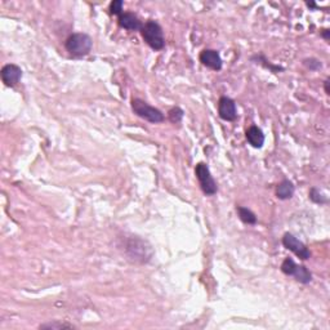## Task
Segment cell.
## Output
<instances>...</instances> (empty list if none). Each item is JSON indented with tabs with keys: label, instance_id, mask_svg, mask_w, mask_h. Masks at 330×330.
Returning a JSON list of instances; mask_svg holds the SVG:
<instances>
[{
	"label": "cell",
	"instance_id": "obj_1",
	"mask_svg": "<svg viewBox=\"0 0 330 330\" xmlns=\"http://www.w3.org/2000/svg\"><path fill=\"white\" fill-rule=\"evenodd\" d=\"M66 51L74 57H85L92 51L93 42L92 38L84 32H76V34L70 35L64 43Z\"/></svg>",
	"mask_w": 330,
	"mask_h": 330
},
{
	"label": "cell",
	"instance_id": "obj_2",
	"mask_svg": "<svg viewBox=\"0 0 330 330\" xmlns=\"http://www.w3.org/2000/svg\"><path fill=\"white\" fill-rule=\"evenodd\" d=\"M141 34L146 44L152 48L154 51H161L165 47L164 32H162L161 26L156 21L148 20L141 28Z\"/></svg>",
	"mask_w": 330,
	"mask_h": 330
},
{
	"label": "cell",
	"instance_id": "obj_3",
	"mask_svg": "<svg viewBox=\"0 0 330 330\" xmlns=\"http://www.w3.org/2000/svg\"><path fill=\"white\" fill-rule=\"evenodd\" d=\"M131 110L137 115L138 118L148 121L152 124H159L164 121V114L156 107H152L140 98H133L131 100Z\"/></svg>",
	"mask_w": 330,
	"mask_h": 330
},
{
	"label": "cell",
	"instance_id": "obj_4",
	"mask_svg": "<svg viewBox=\"0 0 330 330\" xmlns=\"http://www.w3.org/2000/svg\"><path fill=\"white\" fill-rule=\"evenodd\" d=\"M195 174L197 181H199L200 188L203 190V192L207 196L216 195L217 191H218V186H217V182L213 178L212 173H210L209 167L204 162H199L196 165Z\"/></svg>",
	"mask_w": 330,
	"mask_h": 330
},
{
	"label": "cell",
	"instance_id": "obj_5",
	"mask_svg": "<svg viewBox=\"0 0 330 330\" xmlns=\"http://www.w3.org/2000/svg\"><path fill=\"white\" fill-rule=\"evenodd\" d=\"M281 271L288 276H293L301 284H310L312 280V275L308 271L307 267L296 265L291 258H285L281 263Z\"/></svg>",
	"mask_w": 330,
	"mask_h": 330
},
{
	"label": "cell",
	"instance_id": "obj_6",
	"mask_svg": "<svg viewBox=\"0 0 330 330\" xmlns=\"http://www.w3.org/2000/svg\"><path fill=\"white\" fill-rule=\"evenodd\" d=\"M283 245L285 246L288 250L293 252L296 257L301 258L302 260H307L311 258L310 249H308L302 241L298 240L293 234L286 233L285 235L283 236Z\"/></svg>",
	"mask_w": 330,
	"mask_h": 330
},
{
	"label": "cell",
	"instance_id": "obj_7",
	"mask_svg": "<svg viewBox=\"0 0 330 330\" xmlns=\"http://www.w3.org/2000/svg\"><path fill=\"white\" fill-rule=\"evenodd\" d=\"M219 118L226 121H235L238 119V109L233 98L221 97L218 101Z\"/></svg>",
	"mask_w": 330,
	"mask_h": 330
},
{
	"label": "cell",
	"instance_id": "obj_8",
	"mask_svg": "<svg viewBox=\"0 0 330 330\" xmlns=\"http://www.w3.org/2000/svg\"><path fill=\"white\" fill-rule=\"evenodd\" d=\"M0 76H2V80L7 87H14L20 83L21 78H22V70L17 64L8 63L2 69Z\"/></svg>",
	"mask_w": 330,
	"mask_h": 330
},
{
	"label": "cell",
	"instance_id": "obj_9",
	"mask_svg": "<svg viewBox=\"0 0 330 330\" xmlns=\"http://www.w3.org/2000/svg\"><path fill=\"white\" fill-rule=\"evenodd\" d=\"M199 59L204 66H207L208 69H212V70L214 71L221 70L222 64H223L221 56H219L218 52L214 51V49H204V51L200 53Z\"/></svg>",
	"mask_w": 330,
	"mask_h": 330
},
{
	"label": "cell",
	"instance_id": "obj_10",
	"mask_svg": "<svg viewBox=\"0 0 330 330\" xmlns=\"http://www.w3.org/2000/svg\"><path fill=\"white\" fill-rule=\"evenodd\" d=\"M119 26L125 30L129 31H141L143 23L141 22L140 18L136 16L135 13L131 12H125V13H121L118 18Z\"/></svg>",
	"mask_w": 330,
	"mask_h": 330
},
{
	"label": "cell",
	"instance_id": "obj_11",
	"mask_svg": "<svg viewBox=\"0 0 330 330\" xmlns=\"http://www.w3.org/2000/svg\"><path fill=\"white\" fill-rule=\"evenodd\" d=\"M246 140L253 147L255 148H260L265 143V135H263L262 129L258 128L257 125H252L248 128L246 130Z\"/></svg>",
	"mask_w": 330,
	"mask_h": 330
},
{
	"label": "cell",
	"instance_id": "obj_12",
	"mask_svg": "<svg viewBox=\"0 0 330 330\" xmlns=\"http://www.w3.org/2000/svg\"><path fill=\"white\" fill-rule=\"evenodd\" d=\"M294 191H295V187H294L293 182L289 181V179H283L276 187L277 199L280 200L291 199L294 195Z\"/></svg>",
	"mask_w": 330,
	"mask_h": 330
},
{
	"label": "cell",
	"instance_id": "obj_13",
	"mask_svg": "<svg viewBox=\"0 0 330 330\" xmlns=\"http://www.w3.org/2000/svg\"><path fill=\"white\" fill-rule=\"evenodd\" d=\"M236 212L239 214V218L241 219V222L246 224H255L257 223V216L248 208L244 207H236Z\"/></svg>",
	"mask_w": 330,
	"mask_h": 330
},
{
	"label": "cell",
	"instance_id": "obj_14",
	"mask_svg": "<svg viewBox=\"0 0 330 330\" xmlns=\"http://www.w3.org/2000/svg\"><path fill=\"white\" fill-rule=\"evenodd\" d=\"M168 116L172 123L178 124L182 121L183 116H185V112H183V110L181 109V107H173V109L168 112Z\"/></svg>",
	"mask_w": 330,
	"mask_h": 330
},
{
	"label": "cell",
	"instance_id": "obj_15",
	"mask_svg": "<svg viewBox=\"0 0 330 330\" xmlns=\"http://www.w3.org/2000/svg\"><path fill=\"white\" fill-rule=\"evenodd\" d=\"M310 199L312 200L313 203H316V204H325V203H327L326 197H325L317 188H311Z\"/></svg>",
	"mask_w": 330,
	"mask_h": 330
},
{
	"label": "cell",
	"instance_id": "obj_16",
	"mask_svg": "<svg viewBox=\"0 0 330 330\" xmlns=\"http://www.w3.org/2000/svg\"><path fill=\"white\" fill-rule=\"evenodd\" d=\"M123 0H114V2H111V4H110V13L119 17V16L123 13Z\"/></svg>",
	"mask_w": 330,
	"mask_h": 330
},
{
	"label": "cell",
	"instance_id": "obj_17",
	"mask_svg": "<svg viewBox=\"0 0 330 330\" xmlns=\"http://www.w3.org/2000/svg\"><path fill=\"white\" fill-rule=\"evenodd\" d=\"M303 64H305V66L307 69H310V70H313V71L319 70V69H321V66H322L321 62H320L319 59H316V58L305 59V61H303Z\"/></svg>",
	"mask_w": 330,
	"mask_h": 330
},
{
	"label": "cell",
	"instance_id": "obj_18",
	"mask_svg": "<svg viewBox=\"0 0 330 330\" xmlns=\"http://www.w3.org/2000/svg\"><path fill=\"white\" fill-rule=\"evenodd\" d=\"M64 327H74L70 324H63V322H48V324L40 325V329H64Z\"/></svg>",
	"mask_w": 330,
	"mask_h": 330
},
{
	"label": "cell",
	"instance_id": "obj_19",
	"mask_svg": "<svg viewBox=\"0 0 330 330\" xmlns=\"http://www.w3.org/2000/svg\"><path fill=\"white\" fill-rule=\"evenodd\" d=\"M329 35H330V30H322V32H321V37L324 38L325 40H329Z\"/></svg>",
	"mask_w": 330,
	"mask_h": 330
},
{
	"label": "cell",
	"instance_id": "obj_20",
	"mask_svg": "<svg viewBox=\"0 0 330 330\" xmlns=\"http://www.w3.org/2000/svg\"><path fill=\"white\" fill-rule=\"evenodd\" d=\"M325 93H326V94H330V89H329V79H326V80H325Z\"/></svg>",
	"mask_w": 330,
	"mask_h": 330
},
{
	"label": "cell",
	"instance_id": "obj_21",
	"mask_svg": "<svg viewBox=\"0 0 330 330\" xmlns=\"http://www.w3.org/2000/svg\"><path fill=\"white\" fill-rule=\"evenodd\" d=\"M307 6L308 7H312V8H315V7H316V4H315V3H307Z\"/></svg>",
	"mask_w": 330,
	"mask_h": 330
}]
</instances>
